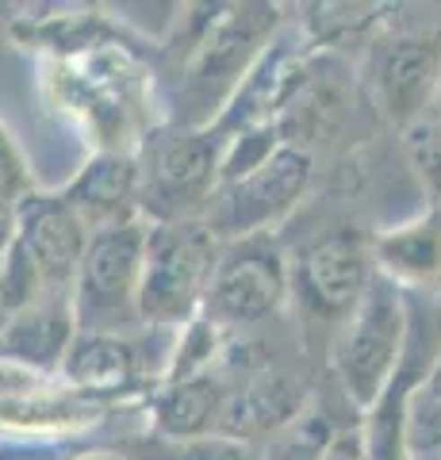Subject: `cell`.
<instances>
[{
    "mask_svg": "<svg viewBox=\"0 0 441 460\" xmlns=\"http://www.w3.org/2000/svg\"><path fill=\"white\" fill-rule=\"evenodd\" d=\"M373 269V246H365L357 230H322L295 261V288L319 319H346L357 307Z\"/></svg>",
    "mask_w": 441,
    "mask_h": 460,
    "instance_id": "cell-10",
    "label": "cell"
},
{
    "mask_svg": "<svg viewBox=\"0 0 441 460\" xmlns=\"http://www.w3.org/2000/svg\"><path fill=\"white\" fill-rule=\"evenodd\" d=\"M300 411H304V392L288 372H269V368L246 372L242 384L223 395L216 438H231L246 445L253 438L277 434Z\"/></svg>",
    "mask_w": 441,
    "mask_h": 460,
    "instance_id": "cell-12",
    "label": "cell"
},
{
    "mask_svg": "<svg viewBox=\"0 0 441 460\" xmlns=\"http://www.w3.org/2000/svg\"><path fill=\"white\" fill-rule=\"evenodd\" d=\"M219 253L223 238L204 219L150 223L138 277V323L158 330L189 326L204 311Z\"/></svg>",
    "mask_w": 441,
    "mask_h": 460,
    "instance_id": "cell-1",
    "label": "cell"
},
{
    "mask_svg": "<svg viewBox=\"0 0 441 460\" xmlns=\"http://www.w3.org/2000/svg\"><path fill=\"white\" fill-rule=\"evenodd\" d=\"M12 215H0V265H4V257H8V246H12Z\"/></svg>",
    "mask_w": 441,
    "mask_h": 460,
    "instance_id": "cell-25",
    "label": "cell"
},
{
    "mask_svg": "<svg viewBox=\"0 0 441 460\" xmlns=\"http://www.w3.org/2000/svg\"><path fill=\"white\" fill-rule=\"evenodd\" d=\"M407 154L419 169L422 184L434 196V208L441 211V119H419L407 127Z\"/></svg>",
    "mask_w": 441,
    "mask_h": 460,
    "instance_id": "cell-20",
    "label": "cell"
},
{
    "mask_svg": "<svg viewBox=\"0 0 441 460\" xmlns=\"http://www.w3.org/2000/svg\"><path fill=\"white\" fill-rule=\"evenodd\" d=\"M407 349V299L403 288L392 284L373 269L365 292L346 319L334 341V372L346 395L368 411L400 376V361Z\"/></svg>",
    "mask_w": 441,
    "mask_h": 460,
    "instance_id": "cell-2",
    "label": "cell"
},
{
    "mask_svg": "<svg viewBox=\"0 0 441 460\" xmlns=\"http://www.w3.org/2000/svg\"><path fill=\"white\" fill-rule=\"evenodd\" d=\"M311 54L315 47L307 42L300 27H280V31L265 42V50L253 58V66L242 74L234 93L226 96L216 123L207 127L219 142H231L234 135L258 131V127H277L284 111L295 104L311 81Z\"/></svg>",
    "mask_w": 441,
    "mask_h": 460,
    "instance_id": "cell-7",
    "label": "cell"
},
{
    "mask_svg": "<svg viewBox=\"0 0 441 460\" xmlns=\"http://www.w3.org/2000/svg\"><path fill=\"white\" fill-rule=\"evenodd\" d=\"M74 334L77 323L69 296H42L35 307L20 311L16 319L0 326V345H4V361L47 376V372H58Z\"/></svg>",
    "mask_w": 441,
    "mask_h": 460,
    "instance_id": "cell-14",
    "label": "cell"
},
{
    "mask_svg": "<svg viewBox=\"0 0 441 460\" xmlns=\"http://www.w3.org/2000/svg\"><path fill=\"white\" fill-rule=\"evenodd\" d=\"M142 246H146V219H123L101 230H89L69 307L77 330L89 334H123L138 323V277Z\"/></svg>",
    "mask_w": 441,
    "mask_h": 460,
    "instance_id": "cell-5",
    "label": "cell"
},
{
    "mask_svg": "<svg viewBox=\"0 0 441 460\" xmlns=\"http://www.w3.org/2000/svg\"><path fill=\"white\" fill-rule=\"evenodd\" d=\"M226 387L219 376H189V380H169L154 395V426L169 441H196L216 434V419L223 407Z\"/></svg>",
    "mask_w": 441,
    "mask_h": 460,
    "instance_id": "cell-17",
    "label": "cell"
},
{
    "mask_svg": "<svg viewBox=\"0 0 441 460\" xmlns=\"http://www.w3.org/2000/svg\"><path fill=\"white\" fill-rule=\"evenodd\" d=\"M437 115H434V119H441V81H437V93H434V104H430Z\"/></svg>",
    "mask_w": 441,
    "mask_h": 460,
    "instance_id": "cell-26",
    "label": "cell"
},
{
    "mask_svg": "<svg viewBox=\"0 0 441 460\" xmlns=\"http://www.w3.org/2000/svg\"><path fill=\"white\" fill-rule=\"evenodd\" d=\"M311 177H315L311 154L300 142H280L246 177L219 184L200 219L223 242H234L246 234H269V226L284 219L304 199Z\"/></svg>",
    "mask_w": 441,
    "mask_h": 460,
    "instance_id": "cell-6",
    "label": "cell"
},
{
    "mask_svg": "<svg viewBox=\"0 0 441 460\" xmlns=\"http://www.w3.org/2000/svg\"><path fill=\"white\" fill-rule=\"evenodd\" d=\"M135 372H138V357L131 341L116 334H89V330H77L58 365V376L66 380L69 392H84V395L123 392V387L135 384Z\"/></svg>",
    "mask_w": 441,
    "mask_h": 460,
    "instance_id": "cell-16",
    "label": "cell"
},
{
    "mask_svg": "<svg viewBox=\"0 0 441 460\" xmlns=\"http://www.w3.org/2000/svg\"><path fill=\"white\" fill-rule=\"evenodd\" d=\"M376 108L392 123L410 127L422 119V111L434 104L437 81H441V35L407 31L395 39H384L373 50L368 66Z\"/></svg>",
    "mask_w": 441,
    "mask_h": 460,
    "instance_id": "cell-11",
    "label": "cell"
},
{
    "mask_svg": "<svg viewBox=\"0 0 441 460\" xmlns=\"http://www.w3.org/2000/svg\"><path fill=\"white\" fill-rule=\"evenodd\" d=\"M334 434L338 429L331 426V419H326L322 411L304 407L295 419L284 422L277 434H269L261 460H322Z\"/></svg>",
    "mask_w": 441,
    "mask_h": 460,
    "instance_id": "cell-18",
    "label": "cell"
},
{
    "mask_svg": "<svg viewBox=\"0 0 441 460\" xmlns=\"http://www.w3.org/2000/svg\"><path fill=\"white\" fill-rule=\"evenodd\" d=\"M165 460H261L250 445L231 441V438H196V441H177Z\"/></svg>",
    "mask_w": 441,
    "mask_h": 460,
    "instance_id": "cell-22",
    "label": "cell"
},
{
    "mask_svg": "<svg viewBox=\"0 0 441 460\" xmlns=\"http://www.w3.org/2000/svg\"><path fill=\"white\" fill-rule=\"evenodd\" d=\"M0 361H4V345H0Z\"/></svg>",
    "mask_w": 441,
    "mask_h": 460,
    "instance_id": "cell-27",
    "label": "cell"
},
{
    "mask_svg": "<svg viewBox=\"0 0 441 460\" xmlns=\"http://www.w3.org/2000/svg\"><path fill=\"white\" fill-rule=\"evenodd\" d=\"M27 192H31V172H27V162L20 157L16 142L0 127V215L16 211V204Z\"/></svg>",
    "mask_w": 441,
    "mask_h": 460,
    "instance_id": "cell-21",
    "label": "cell"
},
{
    "mask_svg": "<svg viewBox=\"0 0 441 460\" xmlns=\"http://www.w3.org/2000/svg\"><path fill=\"white\" fill-rule=\"evenodd\" d=\"M12 230L23 253L31 257L47 296H69L81 269L89 230L58 192H27L12 211Z\"/></svg>",
    "mask_w": 441,
    "mask_h": 460,
    "instance_id": "cell-9",
    "label": "cell"
},
{
    "mask_svg": "<svg viewBox=\"0 0 441 460\" xmlns=\"http://www.w3.org/2000/svg\"><path fill=\"white\" fill-rule=\"evenodd\" d=\"M322 460H365V438H361V429H341V434H334L331 449H326Z\"/></svg>",
    "mask_w": 441,
    "mask_h": 460,
    "instance_id": "cell-23",
    "label": "cell"
},
{
    "mask_svg": "<svg viewBox=\"0 0 441 460\" xmlns=\"http://www.w3.org/2000/svg\"><path fill=\"white\" fill-rule=\"evenodd\" d=\"M84 230H101L123 219H138V165L123 154H96L58 192Z\"/></svg>",
    "mask_w": 441,
    "mask_h": 460,
    "instance_id": "cell-13",
    "label": "cell"
},
{
    "mask_svg": "<svg viewBox=\"0 0 441 460\" xmlns=\"http://www.w3.org/2000/svg\"><path fill=\"white\" fill-rule=\"evenodd\" d=\"M376 8L373 4H311L300 23L311 47H331V42H346L373 27Z\"/></svg>",
    "mask_w": 441,
    "mask_h": 460,
    "instance_id": "cell-19",
    "label": "cell"
},
{
    "mask_svg": "<svg viewBox=\"0 0 441 460\" xmlns=\"http://www.w3.org/2000/svg\"><path fill=\"white\" fill-rule=\"evenodd\" d=\"M422 392H426V395H430V399L437 402V407H441V357H437V361H434V368H430V372H426V380H422Z\"/></svg>",
    "mask_w": 441,
    "mask_h": 460,
    "instance_id": "cell-24",
    "label": "cell"
},
{
    "mask_svg": "<svg viewBox=\"0 0 441 460\" xmlns=\"http://www.w3.org/2000/svg\"><path fill=\"white\" fill-rule=\"evenodd\" d=\"M223 142L200 127H158L138 157V211L154 223L200 219L207 199L219 189Z\"/></svg>",
    "mask_w": 441,
    "mask_h": 460,
    "instance_id": "cell-4",
    "label": "cell"
},
{
    "mask_svg": "<svg viewBox=\"0 0 441 460\" xmlns=\"http://www.w3.org/2000/svg\"><path fill=\"white\" fill-rule=\"evenodd\" d=\"M373 265L392 284H441V211L430 208L373 242Z\"/></svg>",
    "mask_w": 441,
    "mask_h": 460,
    "instance_id": "cell-15",
    "label": "cell"
},
{
    "mask_svg": "<svg viewBox=\"0 0 441 460\" xmlns=\"http://www.w3.org/2000/svg\"><path fill=\"white\" fill-rule=\"evenodd\" d=\"M288 299V265L269 234H246L223 242L219 265L204 296V319L226 326H250L277 314Z\"/></svg>",
    "mask_w": 441,
    "mask_h": 460,
    "instance_id": "cell-8",
    "label": "cell"
},
{
    "mask_svg": "<svg viewBox=\"0 0 441 460\" xmlns=\"http://www.w3.org/2000/svg\"><path fill=\"white\" fill-rule=\"evenodd\" d=\"M277 31L280 12L273 4H231L207 20V31L196 42L181 84V100L192 108L184 127L207 131L216 123L226 96L234 93L242 74L253 66V58L265 50V42Z\"/></svg>",
    "mask_w": 441,
    "mask_h": 460,
    "instance_id": "cell-3",
    "label": "cell"
}]
</instances>
